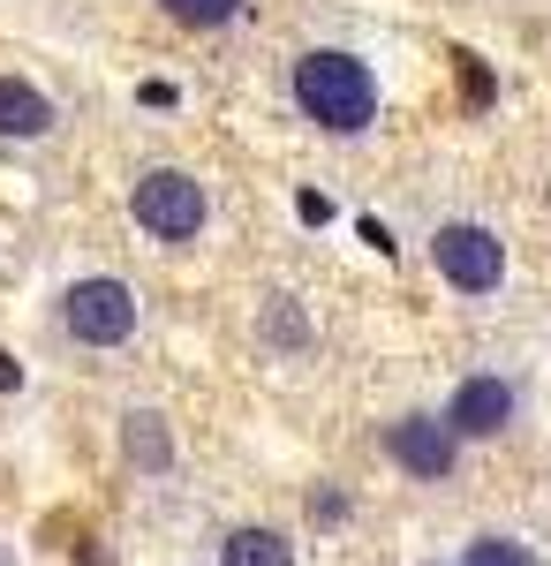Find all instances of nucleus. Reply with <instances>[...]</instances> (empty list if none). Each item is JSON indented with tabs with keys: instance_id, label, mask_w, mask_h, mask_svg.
Wrapping results in <instances>:
<instances>
[{
	"instance_id": "obj_3",
	"label": "nucleus",
	"mask_w": 551,
	"mask_h": 566,
	"mask_svg": "<svg viewBox=\"0 0 551 566\" xmlns=\"http://www.w3.org/2000/svg\"><path fill=\"white\" fill-rule=\"evenodd\" d=\"M61 325L84 340V348H122L128 333H136V295H128L122 280H76L69 295H61Z\"/></svg>"
},
{
	"instance_id": "obj_1",
	"label": "nucleus",
	"mask_w": 551,
	"mask_h": 566,
	"mask_svg": "<svg viewBox=\"0 0 551 566\" xmlns=\"http://www.w3.org/2000/svg\"><path fill=\"white\" fill-rule=\"evenodd\" d=\"M295 106L318 129L355 136V129H371V114H378V76H371V61H355L340 45H318V53L295 61Z\"/></svg>"
},
{
	"instance_id": "obj_6",
	"label": "nucleus",
	"mask_w": 551,
	"mask_h": 566,
	"mask_svg": "<svg viewBox=\"0 0 551 566\" xmlns=\"http://www.w3.org/2000/svg\"><path fill=\"white\" fill-rule=\"evenodd\" d=\"M513 423V386L507 378H461L454 408H446V431L454 438H499Z\"/></svg>"
},
{
	"instance_id": "obj_10",
	"label": "nucleus",
	"mask_w": 551,
	"mask_h": 566,
	"mask_svg": "<svg viewBox=\"0 0 551 566\" xmlns=\"http://www.w3.org/2000/svg\"><path fill=\"white\" fill-rule=\"evenodd\" d=\"M264 340L272 348H310V317L295 310V295H272L264 303Z\"/></svg>"
},
{
	"instance_id": "obj_9",
	"label": "nucleus",
	"mask_w": 551,
	"mask_h": 566,
	"mask_svg": "<svg viewBox=\"0 0 551 566\" xmlns=\"http://www.w3.org/2000/svg\"><path fill=\"white\" fill-rule=\"evenodd\" d=\"M219 559L227 566H295L288 559V536H272V528H235V536L219 544Z\"/></svg>"
},
{
	"instance_id": "obj_14",
	"label": "nucleus",
	"mask_w": 551,
	"mask_h": 566,
	"mask_svg": "<svg viewBox=\"0 0 551 566\" xmlns=\"http://www.w3.org/2000/svg\"><path fill=\"white\" fill-rule=\"evenodd\" d=\"M295 212L310 219V227H325V219H333V197H318V189H302V197H295Z\"/></svg>"
},
{
	"instance_id": "obj_16",
	"label": "nucleus",
	"mask_w": 551,
	"mask_h": 566,
	"mask_svg": "<svg viewBox=\"0 0 551 566\" xmlns=\"http://www.w3.org/2000/svg\"><path fill=\"white\" fill-rule=\"evenodd\" d=\"M0 566H15V552H8V544H0Z\"/></svg>"
},
{
	"instance_id": "obj_4",
	"label": "nucleus",
	"mask_w": 551,
	"mask_h": 566,
	"mask_svg": "<svg viewBox=\"0 0 551 566\" xmlns=\"http://www.w3.org/2000/svg\"><path fill=\"white\" fill-rule=\"evenodd\" d=\"M430 258H438V272H446L461 295H491V287L507 280V242H499L491 227H476V219H454V227H438Z\"/></svg>"
},
{
	"instance_id": "obj_8",
	"label": "nucleus",
	"mask_w": 551,
	"mask_h": 566,
	"mask_svg": "<svg viewBox=\"0 0 551 566\" xmlns=\"http://www.w3.org/2000/svg\"><path fill=\"white\" fill-rule=\"evenodd\" d=\"M122 453L136 461V469H144V476H167V469H174V438H167V423H159L152 408H136V416L122 423Z\"/></svg>"
},
{
	"instance_id": "obj_5",
	"label": "nucleus",
	"mask_w": 551,
	"mask_h": 566,
	"mask_svg": "<svg viewBox=\"0 0 551 566\" xmlns=\"http://www.w3.org/2000/svg\"><path fill=\"white\" fill-rule=\"evenodd\" d=\"M385 446H393V461H401L408 476H424V483H446L454 476V453H461V438L446 431L438 416H401V423L385 431Z\"/></svg>"
},
{
	"instance_id": "obj_7",
	"label": "nucleus",
	"mask_w": 551,
	"mask_h": 566,
	"mask_svg": "<svg viewBox=\"0 0 551 566\" xmlns=\"http://www.w3.org/2000/svg\"><path fill=\"white\" fill-rule=\"evenodd\" d=\"M53 129V98L23 76H0V136H45Z\"/></svg>"
},
{
	"instance_id": "obj_12",
	"label": "nucleus",
	"mask_w": 551,
	"mask_h": 566,
	"mask_svg": "<svg viewBox=\"0 0 551 566\" xmlns=\"http://www.w3.org/2000/svg\"><path fill=\"white\" fill-rule=\"evenodd\" d=\"M468 566H537V559H529V544H513V536H476V544H468Z\"/></svg>"
},
{
	"instance_id": "obj_11",
	"label": "nucleus",
	"mask_w": 551,
	"mask_h": 566,
	"mask_svg": "<svg viewBox=\"0 0 551 566\" xmlns=\"http://www.w3.org/2000/svg\"><path fill=\"white\" fill-rule=\"evenodd\" d=\"M174 23H189V31H219V23H235L242 15V0H159Z\"/></svg>"
},
{
	"instance_id": "obj_13",
	"label": "nucleus",
	"mask_w": 551,
	"mask_h": 566,
	"mask_svg": "<svg viewBox=\"0 0 551 566\" xmlns=\"http://www.w3.org/2000/svg\"><path fill=\"white\" fill-rule=\"evenodd\" d=\"M310 522H347V499H340V491H310Z\"/></svg>"
},
{
	"instance_id": "obj_2",
	"label": "nucleus",
	"mask_w": 551,
	"mask_h": 566,
	"mask_svg": "<svg viewBox=\"0 0 551 566\" xmlns=\"http://www.w3.org/2000/svg\"><path fill=\"white\" fill-rule=\"evenodd\" d=\"M128 212L136 227L152 234V242H197V227H205V181L181 175V167H152V175L128 189Z\"/></svg>"
},
{
	"instance_id": "obj_15",
	"label": "nucleus",
	"mask_w": 551,
	"mask_h": 566,
	"mask_svg": "<svg viewBox=\"0 0 551 566\" xmlns=\"http://www.w3.org/2000/svg\"><path fill=\"white\" fill-rule=\"evenodd\" d=\"M15 386H23V363H15V355L0 348V392H15Z\"/></svg>"
}]
</instances>
